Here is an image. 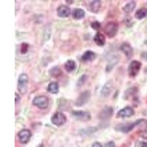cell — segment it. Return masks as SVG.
I'll return each instance as SVG.
<instances>
[{
  "mask_svg": "<svg viewBox=\"0 0 147 147\" xmlns=\"http://www.w3.org/2000/svg\"><path fill=\"white\" fill-rule=\"evenodd\" d=\"M15 96H16V104H18V102H19V101H20V96H19V95H18L17 93H16Z\"/></svg>",
  "mask_w": 147,
  "mask_h": 147,
  "instance_id": "cell-32",
  "label": "cell"
},
{
  "mask_svg": "<svg viewBox=\"0 0 147 147\" xmlns=\"http://www.w3.org/2000/svg\"><path fill=\"white\" fill-rule=\"evenodd\" d=\"M38 147H44V145H43V144H40V145H39Z\"/></svg>",
  "mask_w": 147,
  "mask_h": 147,
  "instance_id": "cell-34",
  "label": "cell"
},
{
  "mask_svg": "<svg viewBox=\"0 0 147 147\" xmlns=\"http://www.w3.org/2000/svg\"><path fill=\"white\" fill-rule=\"evenodd\" d=\"M85 13L82 9L80 8H76L74 9V10L73 11V18L74 19H77V20H80V19H82V18L85 17Z\"/></svg>",
  "mask_w": 147,
  "mask_h": 147,
  "instance_id": "cell-18",
  "label": "cell"
},
{
  "mask_svg": "<svg viewBox=\"0 0 147 147\" xmlns=\"http://www.w3.org/2000/svg\"><path fill=\"white\" fill-rule=\"evenodd\" d=\"M136 7V2L135 1H131V2L127 3V5L123 7V10L127 13H130L135 10Z\"/></svg>",
  "mask_w": 147,
  "mask_h": 147,
  "instance_id": "cell-22",
  "label": "cell"
},
{
  "mask_svg": "<svg viewBox=\"0 0 147 147\" xmlns=\"http://www.w3.org/2000/svg\"><path fill=\"white\" fill-rule=\"evenodd\" d=\"M141 63L138 60H132L128 66V74L130 77H135L138 75L141 68Z\"/></svg>",
  "mask_w": 147,
  "mask_h": 147,
  "instance_id": "cell-4",
  "label": "cell"
},
{
  "mask_svg": "<svg viewBox=\"0 0 147 147\" xmlns=\"http://www.w3.org/2000/svg\"><path fill=\"white\" fill-rule=\"evenodd\" d=\"M49 103V98L46 96H38L35 97L32 100V105L41 110H46L48 108Z\"/></svg>",
  "mask_w": 147,
  "mask_h": 147,
  "instance_id": "cell-2",
  "label": "cell"
},
{
  "mask_svg": "<svg viewBox=\"0 0 147 147\" xmlns=\"http://www.w3.org/2000/svg\"><path fill=\"white\" fill-rule=\"evenodd\" d=\"M28 49H29V45L26 43H23L21 45V52L22 54H26L28 51Z\"/></svg>",
  "mask_w": 147,
  "mask_h": 147,
  "instance_id": "cell-26",
  "label": "cell"
},
{
  "mask_svg": "<svg viewBox=\"0 0 147 147\" xmlns=\"http://www.w3.org/2000/svg\"><path fill=\"white\" fill-rule=\"evenodd\" d=\"M31 136H32V133L29 129H22L18 133L19 141L23 144H27L30 141Z\"/></svg>",
  "mask_w": 147,
  "mask_h": 147,
  "instance_id": "cell-10",
  "label": "cell"
},
{
  "mask_svg": "<svg viewBox=\"0 0 147 147\" xmlns=\"http://www.w3.org/2000/svg\"><path fill=\"white\" fill-rule=\"evenodd\" d=\"M28 82L29 78L28 76L26 74H22L18 80V85L17 88L21 94H25L28 89Z\"/></svg>",
  "mask_w": 147,
  "mask_h": 147,
  "instance_id": "cell-1",
  "label": "cell"
},
{
  "mask_svg": "<svg viewBox=\"0 0 147 147\" xmlns=\"http://www.w3.org/2000/svg\"><path fill=\"white\" fill-rule=\"evenodd\" d=\"M49 74L52 77H58L62 74V71L60 70V69L58 67H53L49 70Z\"/></svg>",
  "mask_w": 147,
  "mask_h": 147,
  "instance_id": "cell-24",
  "label": "cell"
},
{
  "mask_svg": "<svg viewBox=\"0 0 147 147\" xmlns=\"http://www.w3.org/2000/svg\"><path fill=\"white\" fill-rule=\"evenodd\" d=\"M86 80H87V77H86V75H82L80 78L79 79L78 81H77V85H78L79 87L81 86V85H82L85 82Z\"/></svg>",
  "mask_w": 147,
  "mask_h": 147,
  "instance_id": "cell-27",
  "label": "cell"
},
{
  "mask_svg": "<svg viewBox=\"0 0 147 147\" xmlns=\"http://www.w3.org/2000/svg\"><path fill=\"white\" fill-rule=\"evenodd\" d=\"M57 15L61 18H66L71 14V9L65 5H61L57 10Z\"/></svg>",
  "mask_w": 147,
  "mask_h": 147,
  "instance_id": "cell-11",
  "label": "cell"
},
{
  "mask_svg": "<svg viewBox=\"0 0 147 147\" xmlns=\"http://www.w3.org/2000/svg\"><path fill=\"white\" fill-rule=\"evenodd\" d=\"M92 147H102V145L99 142H95L93 145H92Z\"/></svg>",
  "mask_w": 147,
  "mask_h": 147,
  "instance_id": "cell-33",
  "label": "cell"
},
{
  "mask_svg": "<svg viewBox=\"0 0 147 147\" xmlns=\"http://www.w3.org/2000/svg\"><path fill=\"white\" fill-rule=\"evenodd\" d=\"M94 40L96 44L99 47H103L105 44V37L103 34L100 32H97L94 38Z\"/></svg>",
  "mask_w": 147,
  "mask_h": 147,
  "instance_id": "cell-14",
  "label": "cell"
},
{
  "mask_svg": "<svg viewBox=\"0 0 147 147\" xmlns=\"http://www.w3.org/2000/svg\"><path fill=\"white\" fill-rule=\"evenodd\" d=\"M91 97V93L90 90H85L79 95L78 98L76 101V106L77 107H82L88 103L90 101Z\"/></svg>",
  "mask_w": 147,
  "mask_h": 147,
  "instance_id": "cell-5",
  "label": "cell"
},
{
  "mask_svg": "<svg viewBox=\"0 0 147 147\" xmlns=\"http://www.w3.org/2000/svg\"><path fill=\"white\" fill-rule=\"evenodd\" d=\"M136 90H137V89L135 88H129L128 90H127L125 92V97L127 99L131 97L132 94H136Z\"/></svg>",
  "mask_w": 147,
  "mask_h": 147,
  "instance_id": "cell-25",
  "label": "cell"
},
{
  "mask_svg": "<svg viewBox=\"0 0 147 147\" xmlns=\"http://www.w3.org/2000/svg\"><path fill=\"white\" fill-rule=\"evenodd\" d=\"M118 30H119V25H118L117 23H115L114 22H109L107 26H106L105 29V33L107 34L109 38L115 37L117 34Z\"/></svg>",
  "mask_w": 147,
  "mask_h": 147,
  "instance_id": "cell-7",
  "label": "cell"
},
{
  "mask_svg": "<svg viewBox=\"0 0 147 147\" xmlns=\"http://www.w3.org/2000/svg\"><path fill=\"white\" fill-rule=\"evenodd\" d=\"M136 18L138 20H141L143 18L147 16V8L146 7H142L140 8L136 12V15H135Z\"/></svg>",
  "mask_w": 147,
  "mask_h": 147,
  "instance_id": "cell-21",
  "label": "cell"
},
{
  "mask_svg": "<svg viewBox=\"0 0 147 147\" xmlns=\"http://www.w3.org/2000/svg\"><path fill=\"white\" fill-rule=\"evenodd\" d=\"M91 27L95 30H99V29L101 28V24L99 23V22H97V21L92 22V23H91Z\"/></svg>",
  "mask_w": 147,
  "mask_h": 147,
  "instance_id": "cell-28",
  "label": "cell"
},
{
  "mask_svg": "<svg viewBox=\"0 0 147 147\" xmlns=\"http://www.w3.org/2000/svg\"><path fill=\"white\" fill-rule=\"evenodd\" d=\"M138 147H147V143L144 142V141H141V142L139 143Z\"/></svg>",
  "mask_w": 147,
  "mask_h": 147,
  "instance_id": "cell-30",
  "label": "cell"
},
{
  "mask_svg": "<svg viewBox=\"0 0 147 147\" xmlns=\"http://www.w3.org/2000/svg\"><path fill=\"white\" fill-rule=\"evenodd\" d=\"M121 50L124 52V55H126V57L128 59L131 58L133 55V49L132 48L129 44H123L121 46Z\"/></svg>",
  "mask_w": 147,
  "mask_h": 147,
  "instance_id": "cell-13",
  "label": "cell"
},
{
  "mask_svg": "<svg viewBox=\"0 0 147 147\" xmlns=\"http://www.w3.org/2000/svg\"><path fill=\"white\" fill-rule=\"evenodd\" d=\"M140 56H141V57H142L144 60H146L147 61V52H143V53L140 55Z\"/></svg>",
  "mask_w": 147,
  "mask_h": 147,
  "instance_id": "cell-31",
  "label": "cell"
},
{
  "mask_svg": "<svg viewBox=\"0 0 147 147\" xmlns=\"http://www.w3.org/2000/svg\"><path fill=\"white\" fill-rule=\"evenodd\" d=\"M113 113V109L111 107H107L104 108L99 113V118L101 119H107L110 118Z\"/></svg>",
  "mask_w": 147,
  "mask_h": 147,
  "instance_id": "cell-12",
  "label": "cell"
},
{
  "mask_svg": "<svg viewBox=\"0 0 147 147\" xmlns=\"http://www.w3.org/2000/svg\"><path fill=\"white\" fill-rule=\"evenodd\" d=\"M101 1H92L91 3L90 4V10L93 13H98L101 8Z\"/></svg>",
  "mask_w": 147,
  "mask_h": 147,
  "instance_id": "cell-19",
  "label": "cell"
},
{
  "mask_svg": "<svg viewBox=\"0 0 147 147\" xmlns=\"http://www.w3.org/2000/svg\"><path fill=\"white\" fill-rule=\"evenodd\" d=\"M96 57V54L90 50H88L82 55V60L85 62L93 61Z\"/></svg>",
  "mask_w": 147,
  "mask_h": 147,
  "instance_id": "cell-15",
  "label": "cell"
},
{
  "mask_svg": "<svg viewBox=\"0 0 147 147\" xmlns=\"http://www.w3.org/2000/svg\"><path fill=\"white\" fill-rule=\"evenodd\" d=\"M140 137L144 139H147V121H144L143 122V125L140 130Z\"/></svg>",
  "mask_w": 147,
  "mask_h": 147,
  "instance_id": "cell-23",
  "label": "cell"
},
{
  "mask_svg": "<svg viewBox=\"0 0 147 147\" xmlns=\"http://www.w3.org/2000/svg\"><path fill=\"white\" fill-rule=\"evenodd\" d=\"M135 114V111L131 107H124L123 109L120 110L118 112L116 117L117 118H121V119H125V118H130L132 117V115Z\"/></svg>",
  "mask_w": 147,
  "mask_h": 147,
  "instance_id": "cell-9",
  "label": "cell"
},
{
  "mask_svg": "<svg viewBox=\"0 0 147 147\" xmlns=\"http://www.w3.org/2000/svg\"><path fill=\"white\" fill-rule=\"evenodd\" d=\"M64 67H65V69L67 72L71 73V72H72L74 69H76L77 65H76V63L74 60H67L66 62H65V65H64Z\"/></svg>",
  "mask_w": 147,
  "mask_h": 147,
  "instance_id": "cell-17",
  "label": "cell"
},
{
  "mask_svg": "<svg viewBox=\"0 0 147 147\" xmlns=\"http://www.w3.org/2000/svg\"><path fill=\"white\" fill-rule=\"evenodd\" d=\"M113 85L111 82H108L107 83H106L105 85V86L103 87L102 90V95L104 97H107L110 95V94L111 93L113 90Z\"/></svg>",
  "mask_w": 147,
  "mask_h": 147,
  "instance_id": "cell-16",
  "label": "cell"
},
{
  "mask_svg": "<svg viewBox=\"0 0 147 147\" xmlns=\"http://www.w3.org/2000/svg\"><path fill=\"white\" fill-rule=\"evenodd\" d=\"M144 121V119H138V120L136 121L135 122H132L131 124H121V125L116 126L115 129L118 131H120L121 132H124V133H128L130 131H132L134 128L139 124H140Z\"/></svg>",
  "mask_w": 147,
  "mask_h": 147,
  "instance_id": "cell-3",
  "label": "cell"
},
{
  "mask_svg": "<svg viewBox=\"0 0 147 147\" xmlns=\"http://www.w3.org/2000/svg\"><path fill=\"white\" fill-rule=\"evenodd\" d=\"M47 90H48L49 93L51 94H57L59 91V85L57 82H52L49 84L48 85V88H47Z\"/></svg>",
  "mask_w": 147,
  "mask_h": 147,
  "instance_id": "cell-20",
  "label": "cell"
},
{
  "mask_svg": "<svg viewBox=\"0 0 147 147\" xmlns=\"http://www.w3.org/2000/svg\"><path fill=\"white\" fill-rule=\"evenodd\" d=\"M72 116L74 119L80 121H87L91 119L90 113L85 111H73Z\"/></svg>",
  "mask_w": 147,
  "mask_h": 147,
  "instance_id": "cell-8",
  "label": "cell"
},
{
  "mask_svg": "<svg viewBox=\"0 0 147 147\" xmlns=\"http://www.w3.org/2000/svg\"><path fill=\"white\" fill-rule=\"evenodd\" d=\"M51 121L54 125L57 127H60L63 125L66 121V117L63 113L61 112H56L52 116Z\"/></svg>",
  "mask_w": 147,
  "mask_h": 147,
  "instance_id": "cell-6",
  "label": "cell"
},
{
  "mask_svg": "<svg viewBox=\"0 0 147 147\" xmlns=\"http://www.w3.org/2000/svg\"><path fill=\"white\" fill-rule=\"evenodd\" d=\"M105 147H115V144L113 141H110L107 144H105Z\"/></svg>",
  "mask_w": 147,
  "mask_h": 147,
  "instance_id": "cell-29",
  "label": "cell"
}]
</instances>
